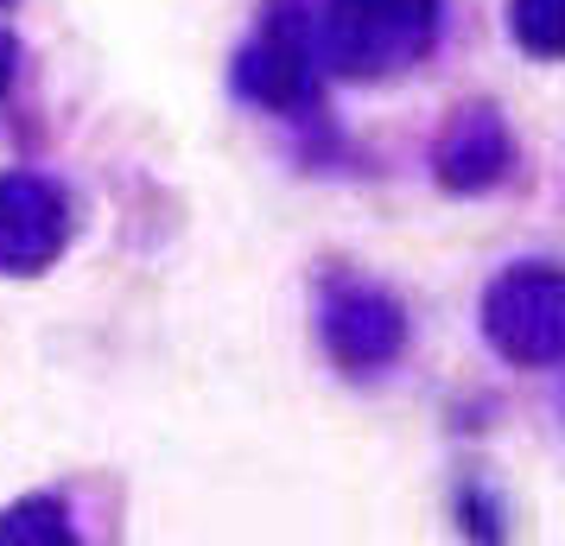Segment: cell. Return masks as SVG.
Wrapping results in <instances>:
<instances>
[{
  "mask_svg": "<svg viewBox=\"0 0 565 546\" xmlns=\"http://www.w3.org/2000/svg\"><path fill=\"white\" fill-rule=\"evenodd\" d=\"M438 45V0H324L318 57L337 77L387 83Z\"/></svg>",
  "mask_w": 565,
  "mask_h": 546,
  "instance_id": "6da1fadb",
  "label": "cell"
},
{
  "mask_svg": "<svg viewBox=\"0 0 565 546\" xmlns=\"http://www.w3.org/2000/svg\"><path fill=\"white\" fill-rule=\"evenodd\" d=\"M0 7H13V0H0Z\"/></svg>",
  "mask_w": 565,
  "mask_h": 546,
  "instance_id": "30bf717a",
  "label": "cell"
},
{
  "mask_svg": "<svg viewBox=\"0 0 565 546\" xmlns=\"http://www.w3.org/2000/svg\"><path fill=\"white\" fill-rule=\"evenodd\" d=\"M318 338L337 368L375 375L407 350V306L375 280H331L324 306H318Z\"/></svg>",
  "mask_w": 565,
  "mask_h": 546,
  "instance_id": "3957f363",
  "label": "cell"
},
{
  "mask_svg": "<svg viewBox=\"0 0 565 546\" xmlns=\"http://www.w3.org/2000/svg\"><path fill=\"white\" fill-rule=\"evenodd\" d=\"M235 96L274 115H299L318 103V64H311V32L292 7H274L260 32L235 57Z\"/></svg>",
  "mask_w": 565,
  "mask_h": 546,
  "instance_id": "277c9868",
  "label": "cell"
},
{
  "mask_svg": "<svg viewBox=\"0 0 565 546\" xmlns=\"http://www.w3.org/2000/svg\"><path fill=\"white\" fill-rule=\"evenodd\" d=\"M433 172L451 197H483L514 172V133L495 103H463L433 147Z\"/></svg>",
  "mask_w": 565,
  "mask_h": 546,
  "instance_id": "8992f818",
  "label": "cell"
},
{
  "mask_svg": "<svg viewBox=\"0 0 565 546\" xmlns=\"http://www.w3.org/2000/svg\"><path fill=\"white\" fill-rule=\"evenodd\" d=\"M71 248V197L45 172H0V274H45Z\"/></svg>",
  "mask_w": 565,
  "mask_h": 546,
  "instance_id": "5b68a950",
  "label": "cell"
},
{
  "mask_svg": "<svg viewBox=\"0 0 565 546\" xmlns=\"http://www.w3.org/2000/svg\"><path fill=\"white\" fill-rule=\"evenodd\" d=\"M57 546V540H77V527H71V508L57 502V495H26V502H13L7 515H0V546Z\"/></svg>",
  "mask_w": 565,
  "mask_h": 546,
  "instance_id": "52a82bcc",
  "label": "cell"
},
{
  "mask_svg": "<svg viewBox=\"0 0 565 546\" xmlns=\"http://www.w3.org/2000/svg\"><path fill=\"white\" fill-rule=\"evenodd\" d=\"M13 77H20V39H13V32H0V96L13 89Z\"/></svg>",
  "mask_w": 565,
  "mask_h": 546,
  "instance_id": "9c48e42d",
  "label": "cell"
},
{
  "mask_svg": "<svg viewBox=\"0 0 565 546\" xmlns=\"http://www.w3.org/2000/svg\"><path fill=\"white\" fill-rule=\"evenodd\" d=\"M509 26H514V45L521 52L540 57V64H553L565 45V0H514Z\"/></svg>",
  "mask_w": 565,
  "mask_h": 546,
  "instance_id": "ba28073f",
  "label": "cell"
},
{
  "mask_svg": "<svg viewBox=\"0 0 565 546\" xmlns=\"http://www.w3.org/2000/svg\"><path fill=\"white\" fill-rule=\"evenodd\" d=\"M483 338L514 368H553L565 356V280L553 260H521L483 292Z\"/></svg>",
  "mask_w": 565,
  "mask_h": 546,
  "instance_id": "7a4b0ae2",
  "label": "cell"
}]
</instances>
